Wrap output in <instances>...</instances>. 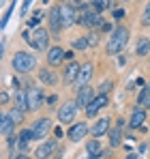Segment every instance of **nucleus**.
Masks as SVG:
<instances>
[{"label":"nucleus","mask_w":150,"mask_h":159,"mask_svg":"<svg viewBox=\"0 0 150 159\" xmlns=\"http://www.w3.org/2000/svg\"><path fill=\"white\" fill-rule=\"evenodd\" d=\"M126 41H129V30L126 28H116L114 32H112V37H109V41H107V45H105V52L109 54V56H116V54H120L125 50Z\"/></svg>","instance_id":"f257e3e1"},{"label":"nucleus","mask_w":150,"mask_h":159,"mask_svg":"<svg viewBox=\"0 0 150 159\" xmlns=\"http://www.w3.org/2000/svg\"><path fill=\"white\" fill-rule=\"evenodd\" d=\"M77 22L86 28H103V17L101 13L90 4V7H82L77 13Z\"/></svg>","instance_id":"f03ea898"},{"label":"nucleus","mask_w":150,"mask_h":159,"mask_svg":"<svg viewBox=\"0 0 150 159\" xmlns=\"http://www.w3.org/2000/svg\"><path fill=\"white\" fill-rule=\"evenodd\" d=\"M24 39L26 43H30L34 50H39V52H45L47 48H50V32L45 30V28H34L32 32H24Z\"/></svg>","instance_id":"7ed1b4c3"},{"label":"nucleus","mask_w":150,"mask_h":159,"mask_svg":"<svg viewBox=\"0 0 150 159\" xmlns=\"http://www.w3.org/2000/svg\"><path fill=\"white\" fill-rule=\"evenodd\" d=\"M11 65H13V69H15L17 73H28V71H32V69L37 67V58H34L32 54H28V52H17L13 56Z\"/></svg>","instance_id":"20e7f679"},{"label":"nucleus","mask_w":150,"mask_h":159,"mask_svg":"<svg viewBox=\"0 0 150 159\" xmlns=\"http://www.w3.org/2000/svg\"><path fill=\"white\" fill-rule=\"evenodd\" d=\"M77 101H67V103H62L60 110H58V120L62 123V125H71L75 120V114H77Z\"/></svg>","instance_id":"39448f33"},{"label":"nucleus","mask_w":150,"mask_h":159,"mask_svg":"<svg viewBox=\"0 0 150 159\" xmlns=\"http://www.w3.org/2000/svg\"><path fill=\"white\" fill-rule=\"evenodd\" d=\"M51 129V120L47 116H43V118H39L34 125H32V133H34V140H41V138H45Z\"/></svg>","instance_id":"423d86ee"},{"label":"nucleus","mask_w":150,"mask_h":159,"mask_svg":"<svg viewBox=\"0 0 150 159\" xmlns=\"http://www.w3.org/2000/svg\"><path fill=\"white\" fill-rule=\"evenodd\" d=\"M107 103H109V97H107L105 93H101L99 97H95V99L88 103V107H86V114L92 118V116H97V112H99L101 107H105Z\"/></svg>","instance_id":"0eeeda50"},{"label":"nucleus","mask_w":150,"mask_h":159,"mask_svg":"<svg viewBox=\"0 0 150 159\" xmlns=\"http://www.w3.org/2000/svg\"><path fill=\"white\" fill-rule=\"evenodd\" d=\"M47 20H50V28L54 34H58L60 30H62V17H60V7H54L50 9V15H47Z\"/></svg>","instance_id":"6e6552de"},{"label":"nucleus","mask_w":150,"mask_h":159,"mask_svg":"<svg viewBox=\"0 0 150 159\" xmlns=\"http://www.w3.org/2000/svg\"><path fill=\"white\" fill-rule=\"evenodd\" d=\"M41 103H43V93H41V88H39V86H30V88H28V106H30V110L41 107Z\"/></svg>","instance_id":"1a4fd4ad"},{"label":"nucleus","mask_w":150,"mask_h":159,"mask_svg":"<svg viewBox=\"0 0 150 159\" xmlns=\"http://www.w3.org/2000/svg\"><path fill=\"white\" fill-rule=\"evenodd\" d=\"M86 133H88V125H86V123H75V125L69 127L67 138H69V140H73V142H77V140H82Z\"/></svg>","instance_id":"9d476101"},{"label":"nucleus","mask_w":150,"mask_h":159,"mask_svg":"<svg viewBox=\"0 0 150 159\" xmlns=\"http://www.w3.org/2000/svg\"><path fill=\"white\" fill-rule=\"evenodd\" d=\"M95 97H92V88L86 84V86H79V90H77V106L79 107H88V103L92 101Z\"/></svg>","instance_id":"9b49d317"},{"label":"nucleus","mask_w":150,"mask_h":159,"mask_svg":"<svg viewBox=\"0 0 150 159\" xmlns=\"http://www.w3.org/2000/svg\"><path fill=\"white\" fill-rule=\"evenodd\" d=\"M60 17H62V26H71V24L77 22V13H75L73 7H69V4L60 7Z\"/></svg>","instance_id":"f8f14e48"},{"label":"nucleus","mask_w":150,"mask_h":159,"mask_svg":"<svg viewBox=\"0 0 150 159\" xmlns=\"http://www.w3.org/2000/svg\"><path fill=\"white\" fill-rule=\"evenodd\" d=\"M64 50L62 48H50V52H47V62H50L51 67H56V65H60L62 60H64Z\"/></svg>","instance_id":"ddd939ff"},{"label":"nucleus","mask_w":150,"mask_h":159,"mask_svg":"<svg viewBox=\"0 0 150 159\" xmlns=\"http://www.w3.org/2000/svg\"><path fill=\"white\" fill-rule=\"evenodd\" d=\"M90 78H92V65H84V67L79 69V75L75 80V84H77V86H86V84L90 82Z\"/></svg>","instance_id":"4468645a"},{"label":"nucleus","mask_w":150,"mask_h":159,"mask_svg":"<svg viewBox=\"0 0 150 159\" xmlns=\"http://www.w3.org/2000/svg\"><path fill=\"white\" fill-rule=\"evenodd\" d=\"M54 151H56V142H54V140H50V142L41 144V146L37 148V153H34V155H37L39 159H47L51 153H54Z\"/></svg>","instance_id":"2eb2a0df"},{"label":"nucleus","mask_w":150,"mask_h":159,"mask_svg":"<svg viewBox=\"0 0 150 159\" xmlns=\"http://www.w3.org/2000/svg\"><path fill=\"white\" fill-rule=\"evenodd\" d=\"M86 151H88V157H90V159L103 157V148H101V142H99V140H90V142L86 144Z\"/></svg>","instance_id":"dca6fc26"},{"label":"nucleus","mask_w":150,"mask_h":159,"mask_svg":"<svg viewBox=\"0 0 150 159\" xmlns=\"http://www.w3.org/2000/svg\"><path fill=\"white\" fill-rule=\"evenodd\" d=\"M79 69H82V65H77V62H69L67 69H64V82H75L77 75H79Z\"/></svg>","instance_id":"f3484780"},{"label":"nucleus","mask_w":150,"mask_h":159,"mask_svg":"<svg viewBox=\"0 0 150 159\" xmlns=\"http://www.w3.org/2000/svg\"><path fill=\"white\" fill-rule=\"evenodd\" d=\"M15 107L22 110V112L30 110V106H28V90H17L15 93Z\"/></svg>","instance_id":"a211bd4d"},{"label":"nucleus","mask_w":150,"mask_h":159,"mask_svg":"<svg viewBox=\"0 0 150 159\" xmlns=\"http://www.w3.org/2000/svg\"><path fill=\"white\" fill-rule=\"evenodd\" d=\"M107 131H109V118H101V120H97V125L92 127V135L95 138H101Z\"/></svg>","instance_id":"6ab92c4d"},{"label":"nucleus","mask_w":150,"mask_h":159,"mask_svg":"<svg viewBox=\"0 0 150 159\" xmlns=\"http://www.w3.org/2000/svg\"><path fill=\"white\" fill-rule=\"evenodd\" d=\"M146 120V112H144V107H135L133 110V114H131V127H142V123Z\"/></svg>","instance_id":"aec40b11"},{"label":"nucleus","mask_w":150,"mask_h":159,"mask_svg":"<svg viewBox=\"0 0 150 159\" xmlns=\"http://www.w3.org/2000/svg\"><path fill=\"white\" fill-rule=\"evenodd\" d=\"M13 127H15V120H13V118L9 116V112H7V114L2 116V123H0V133H2V135H11V129H13Z\"/></svg>","instance_id":"412c9836"},{"label":"nucleus","mask_w":150,"mask_h":159,"mask_svg":"<svg viewBox=\"0 0 150 159\" xmlns=\"http://www.w3.org/2000/svg\"><path fill=\"white\" fill-rule=\"evenodd\" d=\"M137 103L142 107H150V84L142 88V93L137 95Z\"/></svg>","instance_id":"4be33fe9"},{"label":"nucleus","mask_w":150,"mask_h":159,"mask_svg":"<svg viewBox=\"0 0 150 159\" xmlns=\"http://www.w3.org/2000/svg\"><path fill=\"white\" fill-rule=\"evenodd\" d=\"M150 52V41L148 39H139V43H137V48H135V54L137 56H146Z\"/></svg>","instance_id":"5701e85b"},{"label":"nucleus","mask_w":150,"mask_h":159,"mask_svg":"<svg viewBox=\"0 0 150 159\" xmlns=\"http://www.w3.org/2000/svg\"><path fill=\"white\" fill-rule=\"evenodd\" d=\"M39 78H41V82H45V84H51V86L58 82V80H56V75H54L51 71H47V69H41V71H39Z\"/></svg>","instance_id":"b1692460"},{"label":"nucleus","mask_w":150,"mask_h":159,"mask_svg":"<svg viewBox=\"0 0 150 159\" xmlns=\"http://www.w3.org/2000/svg\"><path fill=\"white\" fill-rule=\"evenodd\" d=\"M120 142H122V133H120V125H118V129L109 131V144L112 146H118Z\"/></svg>","instance_id":"393cba45"},{"label":"nucleus","mask_w":150,"mask_h":159,"mask_svg":"<svg viewBox=\"0 0 150 159\" xmlns=\"http://www.w3.org/2000/svg\"><path fill=\"white\" fill-rule=\"evenodd\" d=\"M90 4H92L99 13H103L105 9H109V4H112V2H109V0H90Z\"/></svg>","instance_id":"a878e982"},{"label":"nucleus","mask_w":150,"mask_h":159,"mask_svg":"<svg viewBox=\"0 0 150 159\" xmlns=\"http://www.w3.org/2000/svg\"><path fill=\"white\" fill-rule=\"evenodd\" d=\"M20 140H22V142H26V144H28L30 140H34L32 129H22V131H20Z\"/></svg>","instance_id":"bb28decb"},{"label":"nucleus","mask_w":150,"mask_h":159,"mask_svg":"<svg viewBox=\"0 0 150 159\" xmlns=\"http://www.w3.org/2000/svg\"><path fill=\"white\" fill-rule=\"evenodd\" d=\"M9 116H11L15 123H22V118H24V112H22V110H17V107H13V110L9 112Z\"/></svg>","instance_id":"cd10ccee"},{"label":"nucleus","mask_w":150,"mask_h":159,"mask_svg":"<svg viewBox=\"0 0 150 159\" xmlns=\"http://www.w3.org/2000/svg\"><path fill=\"white\" fill-rule=\"evenodd\" d=\"M88 45H90V43H88V39H86V37H82V39H77V41L73 43V48H75V50H86Z\"/></svg>","instance_id":"c85d7f7f"},{"label":"nucleus","mask_w":150,"mask_h":159,"mask_svg":"<svg viewBox=\"0 0 150 159\" xmlns=\"http://www.w3.org/2000/svg\"><path fill=\"white\" fill-rule=\"evenodd\" d=\"M13 7H15V4H11V7H9V9L4 11V17H2V28L7 26V22H9V17H11V13H13Z\"/></svg>","instance_id":"c756f323"},{"label":"nucleus","mask_w":150,"mask_h":159,"mask_svg":"<svg viewBox=\"0 0 150 159\" xmlns=\"http://www.w3.org/2000/svg\"><path fill=\"white\" fill-rule=\"evenodd\" d=\"M142 24H144V26H150V4L146 7V11H144V20H142Z\"/></svg>","instance_id":"7c9ffc66"},{"label":"nucleus","mask_w":150,"mask_h":159,"mask_svg":"<svg viewBox=\"0 0 150 159\" xmlns=\"http://www.w3.org/2000/svg\"><path fill=\"white\" fill-rule=\"evenodd\" d=\"M39 17H41V15H37V17L28 20V26H30V28H37V26H39Z\"/></svg>","instance_id":"2f4dec72"},{"label":"nucleus","mask_w":150,"mask_h":159,"mask_svg":"<svg viewBox=\"0 0 150 159\" xmlns=\"http://www.w3.org/2000/svg\"><path fill=\"white\" fill-rule=\"evenodd\" d=\"M122 17H125V11H122V9L114 11V20H116V22H118V20H122Z\"/></svg>","instance_id":"473e14b6"},{"label":"nucleus","mask_w":150,"mask_h":159,"mask_svg":"<svg viewBox=\"0 0 150 159\" xmlns=\"http://www.w3.org/2000/svg\"><path fill=\"white\" fill-rule=\"evenodd\" d=\"M88 43L90 45H97V32H90L88 34Z\"/></svg>","instance_id":"72a5a7b5"},{"label":"nucleus","mask_w":150,"mask_h":159,"mask_svg":"<svg viewBox=\"0 0 150 159\" xmlns=\"http://www.w3.org/2000/svg\"><path fill=\"white\" fill-rule=\"evenodd\" d=\"M109 88H112V82H105V84H103V88H101V90H103V93H105V95H107V90H109Z\"/></svg>","instance_id":"f704fd0d"},{"label":"nucleus","mask_w":150,"mask_h":159,"mask_svg":"<svg viewBox=\"0 0 150 159\" xmlns=\"http://www.w3.org/2000/svg\"><path fill=\"white\" fill-rule=\"evenodd\" d=\"M30 2H32V0H24V7H22V13H26V11H28V7H30Z\"/></svg>","instance_id":"c9c22d12"},{"label":"nucleus","mask_w":150,"mask_h":159,"mask_svg":"<svg viewBox=\"0 0 150 159\" xmlns=\"http://www.w3.org/2000/svg\"><path fill=\"white\" fill-rule=\"evenodd\" d=\"M101 30H103V32H109V30H112V26H109V24H103V28H101Z\"/></svg>","instance_id":"e433bc0d"},{"label":"nucleus","mask_w":150,"mask_h":159,"mask_svg":"<svg viewBox=\"0 0 150 159\" xmlns=\"http://www.w3.org/2000/svg\"><path fill=\"white\" fill-rule=\"evenodd\" d=\"M47 103H50V106H54V103H56V95H51L50 99H47Z\"/></svg>","instance_id":"4c0bfd02"},{"label":"nucleus","mask_w":150,"mask_h":159,"mask_svg":"<svg viewBox=\"0 0 150 159\" xmlns=\"http://www.w3.org/2000/svg\"><path fill=\"white\" fill-rule=\"evenodd\" d=\"M20 159H32V157H28V155H22V157H20Z\"/></svg>","instance_id":"58836bf2"},{"label":"nucleus","mask_w":150,"mask_h":159,"mask_svg":"<svg viewBox=\"0 0 150 159\" xmlns=\"http://www.w3.org/2000/svg\"><path fill=\"white\" fill-rule=\"evenodd\" d=\"M73 2H75V4H82V0H73Z\"/></svg>","instance_id":"ea45409f"}]
</instances>
